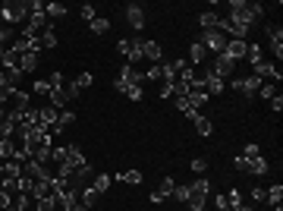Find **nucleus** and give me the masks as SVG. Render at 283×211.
<instances>
[{
	"label": "nucleus",
	"mask_w": 283,
	"mask_h": 211,
	"mask_svg": "<svg viewBox=\"0 0 283 211\" xmlns=\"http://www.w3.org/2000/svg\"><path fill=\"white\" fill-rule=\"evenodd\" d=\"M220 211H233V208H220Z\"/></svg>",
	"instance_id": "nucleus-49"
},
{
	"label": "nucleus",
	"mask_w": 283,
	"mask_h": 211,
	"mask_svg": "<svg viewBox=\"0 0 283 211\" xmlns=\"http://www.w3.org/2000/svg\"><path fill=\"white\" fill-rule=\"evenodd\" d=\"M88 26H91V32H94V35H104V32H110V19H104V16H94Z\"/></svg>",
	"instance_id": "nucleus-24"
},
{
	"label": "nucleus",
	"mask_w": 283,
	"mask_h": 211,
	"mask_svg": "<svg viewBox=\"0 0 283 211\" xmlns=\"http://www.w3.org/2000/svg\"><path fill=\"white\" fill-rule=\"evenodd\" d=\"M66 211H91V208H85V205H79V202H75V205H69Z\"/></svg>",
	"instance_id": "nucleus-47"
},
{
	"label": "nucleus",
	"mask_w": 283,
	"mask_h": 211,
	"mask_svg": "<svg viewBox=\"0 0 283 211\" xmlns=\"http://www.w3.org/2000/svg\"><path fill=\"white\" fill-rule=\"evenodd\" d=\"M173 186H176V180H173V177H164V180H161V186L155 189V193H151V205H161L164 199H170V196H173Z\"/></svg>",
	"instance_id": "nucleus-12"
},
{
	"label": "nucleus",
	"mask_w": 283,
	"mask_h": 211,
	"mask_svg": "<svg viewBox=\"0 0 283 211\" xmlns=\"http://www.w3.org/2000/svg\"><path fill=\"white\" fill-rule=\"evenodd\" d=\"M192 123H195V132H198L201 139H204V136H211V132H214V123L208 120V117H201V113H198V117H195Z\"/></svg>",
	"instance_id": "nucleus-22"
},
{
	"label": "nucleus",
	"mask_w": 283,
	"mask_h": 211,
	"mask_svg": "<svg viewBox=\"0 0 283 211\" xmlns=\"http://www.w3.org/2000/svg\"><path fill=\"white\" fill-rule=\"evenodd\" d=\"M264 202H268L271 208L283 205V186H280V183H277V186H268V189H264Z\"/></svg>",
	"instance_id": "nucleus-20"
},
{
	"label": "nucleus",
	"mask_w": 283,
	"mask_h": 211,
	"mask_svg": "<svg viewBox=\"0 0 283 211\" xmlns=\"http://www.w3.org/2000/svg\"><path fill=\"white\" fill-rule=\"evenodd\" d=\"M32 91H35V95H50V82H47V79H38Z\"/></svg>",
	"instance_id": "nucleus-40"
},
{
	"label": "nucleus",
	"mask_w": 283,
	"mask_h": 211,
	"mask_svg": "<svg viewBox=\"0 0 283 211\" xmlns=\"http://www.w3.org/2000/svg\"><path fill=\"white\" fill-rule=\"evenodd\" d=\"M19 69H22V76H25V73H35V69H38V54L25 51V54H22V60H19Z\"/></svg>",
	"instance_id": "nucleus-21"
},
{
	"label": "nucleus",
	"mask_w": 283,
	"mask_h": 211,
	"mask_svg": "<svg viewBox=\"0 0 283 211\" xmlns=\"http://www.w3.org/2000/svg\"><path fill=\"white\" fill-rule=\"evenodd\" d=\"M208 196H211V183H208L204 177H201V180H195V183H189V199H186L189 211H204Z\"/></svg>",
	"instance_id": "nucleus-1"
},
{
	"label": "nucleus",
	"mask_w": 283,
	"mask_h": 211,
	"mask_svg": "<svg viewBox=\"0 0 283 211\" xmlns=\"http://www.w3.org/2000/svg\"><path fill=\"white\" fill-rule=\"evenodd\" d=\"M226 41H230V38H226L220 29H204V32H201V41H198V44H201L208 54H223Z\"/></svg>",
	"instance_id": "nucleus-4"
},
{
	"label": "nucleus",
	"mask_w": 283,
	"mask_h": 211,
	"mask_svg": "<svg viewBox=\"0 0 283 211\" xmlns=\"http://www.w3.org/2000/svg\"><path fill=\"white\" fill-rule=\"evenodd\" d=\"M142 79H151V82L161 79V63H148V69L142 73Z\"/></svg>",
	"instance_id": "nucleus-31"
},
{
	"label": "nucleus",
	"mask_w": 283,
	"mask_h": 211,
	"mask_svg": "<svg viewBox=\"0 0 283 211\" xmlns=\"http://www.w3.org/2000/svg\"><path fill=\"white\" fill-rule=\"evenodd\" d=\"M79 95H82V91L75 88V82H69V85L63 82L57 91H50V107H57V110H66V104H69V101H75Z\"/></svg>",
	"instance_id": "nucleus-5"
},
{
	"label": "nucleus",
	"mask_w": 283,
	"mask_h": 211,
	"mask_svg": "<svg viewBox=\"0 0 283 211\" xmlns=\"http://www.w3.org/2000/svg\"><path fill=\"white\" fill-rule=\"evenodd\" d=\"M252 76H258V79L264 82V79H283V73L274 66V63H268V60H258V63H252Z\"/></svg>",
	"instance_id": "nucleus-9"
},
{
	"label": "nucleus",
	"mask_w": 283,
	"mask_h": 211,
	"mask_svg": "<svg viewBox=\"0 0 283 211\" xmlns=\"http://www.w3.org/2000/svg\"><path fill=\"white\" fill-rule=\"evenodd\" d=\"M252 202H255V205L264 202V189H261V186H252Z\"/></svg>",
	"instance_id": "nucleus-44"
},
{
	"label": "nucleus",
	"mask_w": 283,
	"mask_h": 211,
	"mask_svg": "<svg viewBox=\"0 0 283 211\" xmlns=\"http://www.w3.org/2000/svg\"><path fill=\"white\" fill-rule=\"evenodd\" d=\"M98 199H101V193H98V189H94L91 183L79 189V205H85V208H91V205H94V202H98Z\"/></svg>",
	"instance_id": "nucleus-16"
},
{
	"label": "nucleus",
	"mask_w": 283,
	"mask_h": 211,
	"mask_svg": "<svg viewBox=\"0 0 283 211\" xmlns=\"http://www.w3.org/2000/svg\"><path fill=\"white\" fill-rule=\"evenodd\" d=\"M117 79L129 88V85H142L145 79H142V73L136 69V66H132V63H123V69H120V76H117Z\"/></svg>",
	"instance_id": "nucleus-13"
},
{
	"label": "nucleus",
	"mask_w": 283,
	"mask_h": 211,
	"mask_svg": "<svg viewBox=\"0 0 283 211\" xmlns=\"http://www.w3.org/2000/svg\"><path fill=\"white\" fill-rule=\"evenodd\" d=\"M145 60H151V63H164V48L158 44V41H148V38H145Z\"/></svg>",
	"instance_id": "nucleus-15"
},
{
	"label": "nucleus",
	"mask_w": 283,
	"mask_h": 211,
	"mask_svg": "<svg viewBox=\"0 0 283 211\" xmlns=\"http://www.w3.org/2000/svg\"><path fill=\"white\" fill-rule=\"evenodd\" d=\"M47 82H50V91H57V88H60V85H63V73H60V69H54Z\"/></svg>",
	"instance_id": "nucleus-35"
},
{
	"label": "nucleus",
	"mask_w": 283,
	"mask_h": 211,
	"mask_svg": "<svg viewBox=\"0 0 283 211\" xmlns=\"http://www.w3.org/2000/svg\"><path fill=\"white\" fill-rule=\"evenodd\" d=\"M38 211H57V199H35Z\"/></svg>",
	"instance_id": "nucleus-34"
},
{
	"label": "nucleus",
	"mask_w": 283,
	"mask_h": 211,
	"mask_svg": "<svg viewBox=\"0 0 283 211\" xmlns=\"http://www.w3.org/2000/svg\"><path fill=\"white\" fill-rule=\"evenodd\" d=\"M245 60H249V63H258V60H261V44H258V41L249 44V51H245Z\"/></svg>",
	"instance_id": "nucleus-30"
},
{
	"label": "nucleus",
	"mask_w": 283,
	"mask_h": 211,
	"mask_svg": "<svg viewBox=\"0 0 283 211\" xmlns=\"http://www.w3.org/2000/svg\"><path fill=\"white\" fill-rule=\"evenodd\" d=\"M192 170L204 177V170H208V161H204V158H195V161H192Z\"/></svg>",
	"instance_id": "nucleus-42"
},
{
	"label": "nucleus",
	"mask_w": 283,
	"mask_h": 211,
	"mask_svg": "<svg viewBox=\"0 0 283 211\" xmlns=\"http://www.w3.org/2000/svg\"><path fill=\"white\" fill-rule=\"evenodd\" d=\"M173 196H176L179 202H186V199H189V186H173Z\"/></svg>",
	"instance_id": "nucleus-43"
},
{
	"label": "nucleus",
	"mask_w": 283,
	"mask_h": 211,
	"mask_svg": "<svg viewBox=\"0 0 283 211\" xmlns=\"http://www.w3.org/2000/svg\"><path fill=\"white\" fill-rule=\"evenodd\" d=\"M258 155H261V148H258L255 142H249V145L242 148V158H249V161H252V158H258Z\"/></svg>",
	"instance_id": "nucleus-36"
},
{
	"label": "nucleus",
	"mask_w": 283,
	"mask_h": 211,
	"mask_svg": "<svg viewBox=\"0 0 283 211\" xmlns=\"http://www.w3.org/2000/svg\"><path fill=\"white\" fill-rule=\"evenodd\" d=\"M16 91V85H10V79H7V73L0 69V107H7L10 104V95Z\"/></svg>",
	"instance_id": "nucleus-18"
},
{
	"label": "nucleus",
	"mask_w": 283,
	"mask_h": 211,
	"mask_svg": "<svg viewBox=\"0 0 283 211\" xmlns=\"http://www.w3.org/2000/svg\"><path fill=\"white\" fill-rule=\"evenodd\" d=\"M264 32H268V44H271L274 57H277V60H283V29L280 26H268Z\"/></svg>",
	"instance_id": "nucleus-10"
},
{
	"label": "nucleus",
	"mask_w": 283,
	"mask_h": 211,
	"mask_svg": "<svg viewBox=\"0 0 283 211\" xmlns=\"http://www.w3.org/2000/svg\"><path fill=\"white\" fill-rule=\"evenodd\" d=\"M4 117H7V107H0V123H4Z\"/></svg>",
	"instance_id": "nucleus-48"
},
{
	"label": "nucleus",
	"mask_w": 283,
	"mask_h": 211,
	"mask_svg": "<svg viewBox=\"0 0 283 211\" xmlns=\"http://www.w3.org/2000/svg\"><path fill=\"white\" fill-rule=\"evenodd\" d=\"M44 13H47V19H60V16H66V7L63 4H44Z\"/></svg>",
	"instance_id": "nucleus-28"
},
{
	"label": "nucleus",
	"mask_w": 283,
	"mask_h": 211,
	"mask_svg": "<svg viewBox=\"0 0 283 211\" xmlns=\"http://www.w3.org/2000/svg\"><path fill=\"white\" fill-rule=\"evenodd\" d=\"M245 51H249V41H239V38H230V41H226V48H223V54L230 57V60H242Z\"/></svg>",
	"instance_id": "nucleus-14"
},
{
	"label": "nucleus",
	"mask_w": 283,
	"mask_h": 211,
	"mask_svg": "<svg viewBox=\"0 0 283 211\" xmlns=\"http://www.w3.org/2000/svg\"><path fill=\"white\" fill-rule=\"evenodd\" d=\"M268 170H271V164H268V161H264L261 155L249 161V177H268Z\"/></svg>",
	"instance_id": "nucleus-19"
},
{
	"label": "nucleus",
	"mask_w": 283,
	"mask_h": 211,
	"mask_svg": "<svg viewBox=\"0 0 283 211\" xmlns=\"http://www.w3.org/2000/svg\"><path fill=\"white\" fill-rule=\"evenodd\" d=\"M230 88H236L242 98H255L258 88H261V79H258V76H242V79H233L230 82Z\"/></svg>",
	"instance_id": "nucleus-6"
},
{
	"label": "nucleus",
	"mask_w": 283,
	"mask_h": 211,
	"mask_svg": "<svg viewBox=\"0 0 283 211\" xmlns=\"http://www.w3.org/2000/svg\"><path fill=\"white\" fill-rule=\"evenodd\" d=\"M233 66H236V60H230L226 54H217L214 63H204V69H211L217 79H223V82H226V76H233Z\"/></svg>",
	"instance_id": "nucleus-7"
},
{
	"label": "nucleus",
	"mask_w": 283,
	"mask_h": 211,
	"mask_svg": "<svg viewBox=\"0 0 283 211\" xmlns=\"http://www.w3.org/2000/svg\"><path fill=\"white\" fill-rule=\"evenodd\" d=\"M258 95H261V98H268V101H271V98H274V95H277V88H274L271 82H261V88H258Z\"/></svg>",
	"instance_id": "nucleus-38"
},
{
	"label": "nucleus",
	"mask_w": 283,
	"mask_h": 211,
	"mask_svg": "<svg viewBox=\"0 0 283 211\" xmlns=\"http://www.w3.org/2000/svg\"><path fill=\"white\" fill-rule=\"evenodd\" d=\"M117 51H120V54L126 57V60H129L132 66H136L139 60H145V54H142V51H145V38H142V35H132V38H123V41L117 44Z\"/></svg>",
	"instance_id": "nucleus-3"
},
{
	"label": "nucleus",
	"mask_w": 283,
	"mask_h": 211,
	"mask_svg": "<svg viewBox=\"0 0 283 211\" xmlns=\"http://www.w3.org/2000/svg\"><path fill=\"white\" fill-rule=\"evenodd\" d=\"M126 98H129V101H142V98H145L142 85H129V88H126Z\"/></svg>",
	"instance_id": "nucleus-33"
},
{
	"label": "nucleus",
	"mask_w": 283,
	"mask_h": 211,
	"mask_svg": "<svg viewBox=\"0 0 283 211\" xmlns=\"http://www.w3.org/2000/svg\"><path fill=\"white\" fill-rule=\"evenodd\" d=\"M79 16L85 19V22H91V19H94V7H91V4H82V7H79Z\"/></svg>",
	"instance_id": "nucleus-41"
},
{
	"label": "nucleus",
	"mask_w": 283,
	"mask_h": 211,
	"mask_svg": "<svg viewBox=\"0 0 283 211\" xmlns=\"http://www.w3.org/2000/svg\"><path fill=\"white\" fill-rule=\"evenodd\" d=\"M50 161H54V164H63V161H66V145L54 148V151H50Z\"/></svg>",
	"instance_id": "nucleus-37"
},
{
	"label": "nucleus",
	"mask_w": 283,
	"mask_h": 211,
	"mask_svg": "<svg viewBox=\"0 0 283 211\" xmlns=\"http://www.w3.org/2000/svg\"><path fill=\"white\" fill-rule=\"evenodd\" d=\"M38 38H41V48H57V32H54V26H47Z\"/></svg>",
	"instance_id": "nucleus-25"
},
{
	"label": "nucleus",
	"mask_w": 283,
	"mask_h": 211,
	"mask_svg": "<svg viewBox=\"0 0 283 211\" xmlns=\"http://www.w3.org/2000/svg\"><path fill=\"white\" fill-rule=\"evenodd\" d=\"M72 82H75V88H79V91H85V88L94 82V76H91V73H79V76H75Z\"/></svg>",
	"instance_id": "nucleus-29"
},
{
	"label": "nucleus",
	"mask_w": 283,
	"mask_h": 211,
	"mask_svg": "<svg viewBox=\"0 0 283 211\" xmlns=\"http://www.w3.org/2000/svg\"><path fill=\"white\" fill-rule=\"evenodd\" d=\"M198 22H201V29H217V22H220V16H217L214 10H204V13L198 16Z\"/></svg>",
	"instance_id": "nucleus-23"
},
{
	"label": "nucleus",
	"mask_w": 283,
	"mask_h": 211,
	"mask_svg": "<svg viewBox=\"0 0 283 211\" xmlns=\"http://www.w3.org/2000/svg\"><path fill=\"white\" fill-rule=\"evenodd\" d=\"M233 167L239 170V174H249V158H242V155H236V158H233Z\"/></svg>",
	"instance_id": "nucleus-39"
},
{
	"label": "nucleus",
	"mask_w": 283,
	"mask_h": 211,
	"mask_svg": "<svg viewBox=\"0 0 283 211\" xmlns=\"http://www.w3.org/2000/svg\"><path fill=\"white\" fill-rule=\"evenodd\" d=\"M223 199H226V208H236V205L242 202V193H239V189H230V193H226Z\"/></svg>",
	"instance_id": "nucleus-32"
},
{
	"label": "nucleus",
	"mask_w": 283,
	"mask_h": 211,
	"mask_svg": "<svg viewBox=\"0 0 283 211\" xmlns=\"http://www.w3.org/2000/svg\"><path fill=\"white\" fill-rule=\"evenodd\" d=\"M0 19H4V26L25 22V19H29V4H25V0H10V4L0 7Z\"/></svg>",
	"instance_id": "nucleus-2"
},
{
	"label": "nucleus",
	"mask_w": 283,
	"mask_h": 211,
	"mask_svg": "<svg viewBox=\"0 0 283 211\" xmlns=\"http://www.w3.org/2000/svg\"><path fill=\"white\" fill-rule=\"evenodd\" d=\"M123 16H126V22L132 26V32H142L145 29V7L142 4H126Z\"/></svg>",
	"instance_id": "nucleus-8"
},
{
	"label": "nucleus",
	"mask_w": 283,
	"mask_h": 211,
	"mask_svg": "<svg viewBox=\"0 0 283 211\" xmlns=\"http://www.w3.org/2000/svg\"><path fill=\"white\" fill-rule=\"evenodd\" d=\"M204 60H208V51L195 41L192 48H189V66H204Z\"/></svg>",
	"instance_id": "nucleus-17"
},
{
	"label": "nucleus",
	"mask_w": 283,
	"mask_h": 211,
	"mask_svg": "<svg viewBox=\"0 0 283 211\" xmlns=\"http://www.w3.org/2000/svg\"><path fill=\"white\" fill-rule=\"evenodd\" d=\"M117 180H123V183H142V170H123V174H117Z\"/></svg>",
	"instance_id": "nucleus-27"
},
{
	"label": "nucleus",
	"mask_w": 283,
	"mask_h": 211,
	"mask_svg": "<svg viewBox=\"0 0 283 211\" xmlns=\"http://www.w3.org/2000/svg\"><path fill=\"white\" fill-rule=\"evenodd\" d=\"M110 180H113L110 174H98V177L91 180V186H94V189H98V193L104 196V193H107V186H110Z\"/></svg>",
	"instance_id": "nucleus-26"
},
{
	"label": "nucleus",
	"mask_w": 283,
	"mask_h": 211,
	"mask_svg": "<svg viewBox=\"0 0 283 211\" xmlns=\"http://www.w3.org/2000/svg\"><path fill=\"white\" fill-rule=\"evenodd\" d=\"M72 120H75V110H60L57 113V123L47 129V136H63L66 126H72Z\"/></svg>",
	"instance_id": "nucleus-11"
},
{
	"label": "nucleus",
	"mask_w": 283,
	"mask_h": 211,
	"mask_svg": "<svg viewBox=\"0 0 283 211\" xmlns=\"http://www.w3.org/2000/svg\"><path fill=\"white\" fill-rule=\"evenodd\" d=\"M233 211H255V202H245V199H242V202H239Z\"/></svg>",
	"instance_id": "nucleus-46"
},
{
	"label": "nucleus",
	"mask_w": 283,
	"mask_h": 211,
	"mask_svg": "<svg viewBox=\"0 0 283 211\" xmlns=\"http://www.w3.org/2000/svg\"><path fill=\"white\" fill-rule=\"evenodd\" d=\"M271 110H283V95H274V98H271Z\"/></svg>",
	"instance_id": "nucleus-45"
}]
</instances>
